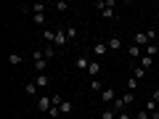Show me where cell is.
Masks as SVG:
<instances>
[{
    "label": "cell",
    "mask_w": 159,
    "mask_h": 119,
    "mask_svg": "<svg viewBox=\"0 0 159 119\" xmlns=\"http://www.w3.org/2000/svg\"><path fill=\"white\" fill-rule=\"evenodd\" d=\"M51 106H53V101L48 95H43V98H37V111L40 114H45V111H51Z\"/></svg>",
    "instance_id": "obj_1"
},
{
    "label": "cell",
    "mask_w": 159,
    "mask_h": 119,
    "mask_svg": "<svg viewBox=\"0 0 159 119\" xmlns=\"http://www.w3.org/2000/svg\"><path fill=\"white\" fill-rule=\"evenodd\" d=\"M74 66H77L80 72H88V66H90V58H88V56H77V58H74Z\"/></svg>",
    "instance_id": "obj_2"
},
{
    "label": "cell",
    "mask_w": 159,
    "mask_h": 119,
    "mask_svg": "<svg viewBox=\"0 0 159 119\" xmlns=\"http://www.w3.org/2000/svg\"><path fill=\"white\" fill-rule=\"evenodd\" d=\"M133 42H135V45H141V48L151 45V40H148V34H146V32H138L135 37H133Z\"/></svg>",
    "instance_id": "obj_3"
},
{
    "label": "cell",
    "mask_w": 159,
    "mask_h": 119,
    "mask_svg": "<svg viewBox=\"0 0 159 119\" xmlns=\"http://www.w3.org/2000/svg\"><path fill=\"white\" fill-rule=\"evenodd\" d=\"M56 48H64L66 45V27L64 29H56V42H53Z\"/></svg>",
    "instance_id": "obj_4"
},
{
    "label": "cell",
    "mask_w": 159,
    "mask_h": 119,
    "mask_svg": "<svg viewBox=\"0 0 159 119\" xmlns=\"http://www.w3.org/2000/svg\"><path fill=\"white\" fill-rule=\"evenodd\" d=\"M127 53H130V58H133V61H135V58H143V48H141V45H135V42H133V45L127 48Z\"/></svg>",
    "instance_id": "obj_5"
},
{
    "label": "cell",
    "mask_w": 159,
    "mask_h": 119,
    "mask_svg": "<svg viewBox=\"0 0 159 119\" xmlns=\"http://www.w3.org/2000/svg\"><path fill=\"white\" fill-rule=\"evenodd\" d=\"M93 53H96L98 58L106 56V53H109V45H106V42H96V45H93Z\"/></svg>",
    "instance_id": "obj_6"
},
{
    "label": "cell",
    "mask_w": 159,
    "mask_h": 119,
    "mask_svg": "<svg viewBox=\"0 0 159 119\" xmlns=\"http://www.w3.org/2000/svg\"><path fill=\"white\" fill-rule=\"evenodd\" d=\"M101 101H103V103H114V101H117V93L109 87V90H103V93H101Z\"/></svg>",
    "instance_id": "obj_7"
},
{
    "label": "cell",
    "mask_w": 159,
    "mask_h": 119,
    "mask_svg": "<svg viewBox=\"0 0 159 119\" xmlns=\"http://www.w3.org/2000/svg\"><path fill=\"white\" fill-rule=\"evenodd\" d=\"M27 11H29V13H45V11H48V6H45V3H32Z\"/></svg>",
    "instance_id": "obj_8"
},
{
    "label": "cell",
    "mask_w": 159,
    "mask_h": 119,
    "mask_svg": "<svg viewBox=\"0 0 159 119\" xmlns=\"http://www.w3.org/2000/svg\"><path fill=\"white\" fill-rule=\"evenodd\" d=\"M34 85H37V87H48V85H51V77H48V74H37Z\"/></svg>",
    "instance_id": "obj_9"
},
{
    "label": "cell",
    "mask_w": 159,
    "mask_h": 119,
    "mask_svg": "<svg viewBox=\"0 0 159 119\" xmlns=\"http://www.w3.org/2000/svg\"><path fill=\"white\" fill-rule=\"evenodd\" d=\"M88 74H90V77L101 74V61H90V66H88Z\"/></svg>",
    "instance_id": "obj_10"
},
{
    "label": "cell",
    "mask_w": 159,
    "mask_h": 119,
    "mask_svg": "<svg viewBox=\"0 0 159 119\" xmlns=\"http://www.w3.org/2000/svg\"><path fill=\"white\" fill-rule=\"evenodd\" d=\"M143 53H146V56H151V58H157L159 45H157V42H151V45H146V48H143Z\"/></svg>",
    "instance_id": "obj_11"
},
{
    "label": "cell",
    "mask_w": 159,
    "mask_h": 119,
    "mask_svg": "<svg viewBox=\"0 0 159 119\" xmlns=\"http://www.w3.org/2000/svg\"><path fill=\"white\" fill-rule=\"evenodd\" d=\"M43 40L45 42H56V29H43Z\"/></svg>",
    "instance_id": "obj_12"
},
{
    "label": "cell",
    "mask_w": 159,
    "mask_h": 119,
    "mask_svg": "<svg viewBox=\"0 0 159 119\" xmlns=\"http://www.w3.org/2000/svg\"><path fill=\"white\" fill-rule=\"evenodd\" d=\"M106 45H109V51H119V48H122V40H119V37H111Z\"/></svg>",
    "instance_id": "obj_13"
},
{
    "label": "cell",
    "mask_w": 159,
    "mask_h": 119,
    "mask_svg": "<svg viewBox=\"0 0 159 119\" xmlns=\"http://www.w3.org/2000/svg\"><path fill=\"white\" fill-rule=\"evenodd\" d=\"M34 69H37V72L43 74V72L48 69V58H37V61H34Z\"/></svg>",
    "instance_id": "obj_14"
},
{
    "label": "cell",
    "mask_w": 159,
    "mask_h": 119,
    "mask_svg": "<svg viewBox=\"0 0 159 119\" xmlns=\"http://www.w3.org/2000/svg\"><path fill=\"white\" fill-rule=\"evenodd\" d=\"M21 61H24V56H19V53H11V56H8V64H11V66H19Z\"/></svg>",
    "instance_id": "obj_15"
},
{
    "label": "cell",
    "mask_w": 159,
    "mask_h": 119,
    "mask_svg": "<svg viewBox=\"0 0 159 119\" xmlns=\"http://www.w3.org/2000/svg\"><path fill=\"white\" fill-rule=\"evenodd\" d=\"M101 16L103 19H114V16H117V13H114V0H111V6H109V8H103V11H101Z\"/></svg>",
    "instance_id": "obj_16"
},
{
    "label": "cell",
    "mask_w": 159,
    "mask_h": 119,
    "mask_svg": "<svg viewBox=\"0 0 159 119\" xmlns=\"http://www.w3.org/2000/svg\"><path fill=\"white\" fill-rule=\"evenodd\" d=\"M32 21L37 27H45V13H32Z\"/></svg>",
    "instance_id": "obj_17"
},
{
    "label": "cell",
    "mask_w": 159,
    "mask_h": 119,
    "mask_svg": "<svg viewBox=\"0 0 159 119\" xmlns=\"http://www.w3.org/2000/svg\"><path fill=\"white\" fill-rule=\"evenodd\" d=\"M101 119H117V111H114V108H103V111H101Z\"/></svg>",
    "instance_id": "obj_18"
},
{
    "label": "cell",
    "mask_w": 159,
    "mask_h": 119,
    "mask_svg": "<svg viewBox=\"0 0 159 119\" xmlns=\"http://www.w3.org/2000/svg\"><path fill=\"white\" fill-rule=\"evenodd\" d=\"M143 74H146V69H143L141 64H138V66L133 69V77H135V79H143Z\"/></svg>",
    "instance_id": "obj_19"
},
{
    "label": "cell",
    "mask_w": 159,
    "mask_h": 119,
    "mask_svg": "<svg viewBox=\"0 0 159 119\" xmlns=\"http://www.w3.org/2000/svg\"><path fill=\"white\" fill-rule=\"evenodd\" d=\"M72 111H74L72 101H64V103H61V114H72Z\"/></svg>",
    "instance_id": "obj_20"
},
{
    "label": "cell",
    "mask_w": 159,
    "mask_h": 119,
    "mask_svg": "<svg viewBox=\"0 0 159 119\" xmlns=\"http://www.w3.org/2000/svg\"><path fill=\"white\" fill-rule=\"evenodd\" d=\"M127 90H130V93H135V90H138V79H135V77L127 79Z\"/></svg>",
    "instance_id": "obj_21"
},
{
    "label": "cell",
    "mask_w": 159,
    "mask_h": 119,
    "mask_svg": "<svg viewBox=\"0 0 159 119\" xmlns=\"http://www.w3.org/2000/svg\"><path fill=\"white\" fill-rule=\"evenodd\" d=\"M151 64H154V58L143 53V58H141V66H143V69H148V66H151Z\"/></svg>",
    "instance_id": "obj_22"
},
{
    "label": "cell",
    "mask_w": 159,
    "mask_h": 119,
    "mask_svg": "<svg viewBox=\"0 0 159 119\" xmlns=\"http://www.w3.org/2000/svg\"><path fill=\"white\" fill-rule=\"evenodd\" d=\"M90 90H96V93H103V85L98 82V79H90Z\"/></svg>",
    "instance_id": "obj_23"
},
{
    "label": "cell",
    "mask_w": 159,
    "mask_h": 119,
    "mask_svg": "<svg viewBox=\"0 0 159 119\" xmlns=\"http://www.w3.org/2000/svg\"><path fill=\"white\" fill-rule=\"evenodd\" d=\"M122 101H125V106H130V103L135 101V93H125V95H122Z\"/></svg>",
    "instance_id": "obj_24"
},
{
    "label": "cell",
    "mask_w": 159,
    "mask_h": 119,
    "mask_svg": "<svg viewBox=\"0 0 159 119\" xmlns=\"http://www.w3.org/2000/svg\"><path fill=\"white\" fill-rule=\"evenodd\" d=\"M135 119H151V111H146V108H141V111L135 114Z\"/></svg>",
    "instance_id": "obj_25"
},
{
    "label": "cell",
    "mask_w": 159,
    "mask_h": 119,
    "mask_svg": "<svg viewBox=\"0 0 159 119\" xmlns=\"http://www.w3.org/2000/svg\"><path fill=\"white\" fill-rule=\"evenodd\" d=\"M37 90H40V87L34 85V82H27V95H32V93H37Z\"/></svg>",
    "instance_id": "obj_26"
},
{
    "label": "cell",
    "mask_w": 159,
    "mask_h": 119,
    "mask_svg": "<svg viewBox=\"0 0 159 119\" xmlns=\"http://www.w3.org/2000/svg\"><path fill=\"white\" fill-rule=\"evenodd\" d=\"M53 8H56V11H66L69 6H66V3H64V0H58V3H56V6H53Z\"/></svg>",
    "instance_id": "obj_27"
},
{
    "label": "cell",
    "mask_w": 159,
    "mask_h": 119,
    "mask_svg": "<svg viewBox=\"0 0 159 119\" xmlns=\"http://www.w3.org/2000/svg\"><path fill=\"white\" fill-rule=\"evenodd\" d=\"M74 37H77V29L69 27V29H66V40H74Z\"/></svg>",
    "instance_id": "obj_28"
},
{
    "label": "cell",
    "mask_w": 159,
    "mask_h": 119,
    "mask_svg": "<svg viewBox=\"0 0 159 119\" xmlns=\"http://www.w3.org/2000/svg\"><path fill=\"white\" fill-rule=\"evenodd\" d=\"M43 53H45V58H48V61H51V58L56 56V51H53V48H45V51H43Z\"/></svg>",
    "instance_id": "obj_29"
},
{
    "label": "cell",
    "mask_w": 159,
    "mask_h": 119,
    "mask_svg": "<svg viewBox=\"0 0 159 119\" xmlns=\"http://www.w3.org/2000/svg\"><path fill=\"white\" fill-rule=\"evenodd\" d=\"M117 119H130V114H127V111H122V114H117Z\"/></svg>",
    "instance_id": "obj_30"
},
{
    "label": "cell",
    "mask_w": 159,
    "mask_h": 119,
    "mask_svg": "<svg viewBox=\"0 0 159 119\" xmlns=\"http://www.w3.org/2000/svg\"><path fill=\"white\" fill-rule=\"evenodd\" d=\"M151 101H154V103H159V90H154V95H151Z\"/></svg>",
    "instance_id": "obj_31"
},
{
    "label": "cell",
    "mask_w": 159,
    "mask_h": 119,
    "mask_svg": "<svg viewBox=\"0 0 159 119\" xmlns=\"http://www.w3.org/2000/svg\"><path fill=\"white\" fill-rule=\"evenodd\" d=\"M80 119H93V117H80Z\"/></svg>",
    "instance_id": "obj_32"
},
{
    "label": "cell",
    "mask_w": 159,
    "mask_h": 119,
    "mask_svg": "<svg viewBox=\"0 0 159 119\" xmlns=\"http://www.w3.org/2000/svg\"><path fill=\"white\" fill-rule=\"evenodd\" d=\"M32 119H40V117H32Z\"/></svg>",
    "instance_id": "obj_33"
}]
</instances>
